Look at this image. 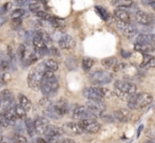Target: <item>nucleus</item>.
<instances>
[{"mask_svg":"<svg viewBox=\"0 0 155 143\" xmlns=\"http://www.w3.org/2000/svg\"><path fill=\"white\" fill-rule=\"evenodd\" d=\"M47 70V67L43 63L32 68L28 75V85L33 90H39L41 87V83L43 80V73Z\"/></svg>","mask_w":155,"mask_h":143,"instance_id":"f257e3e1","label":"nucleus"},{"mask_svg":"<svg viewBox=\"0 0 155 143\" xmlns=\"http://www.w3.org/2000/svg\"><path fill=\"white\" fill-rule=\"evenodd\" d=\"M152 96L147 92H141V93H134L130 96V99L128 100V107L130 109H141L145 108L146 106H148L149 104H151Z\"/></svg>","mask_w":155,"mask_h":143,"instance_id":"f03ea898","label":"nucleus"},{"mask_svg":"<svg viewBox=\"0 0 155 143\" xmlns=\"http://www.w3.org/2000/svg\"><path fill=\"white\" fill-rule=\"evenodd\" d=\"M112 92L108 88L102 87H88L84 89L82 94L88 100H102L104 98H108Z\"/></svg>","mask_w":155,"mask_h":143,"instance_id":"7ed1b4c3","label":"nucleus"},{"mask_svg":"<svg viewBox=\"0 0 155 143\" xmlns=\"http://www.w3.org/2000/svg\"><path fill=\"white\" fill-rule=\"evenodd\" d=\"M59 89V83L56 76H53L51 78H43L41 83L40 90L45 96L50 94H54L57 90Z\"/></svg>","mask_w":155,"mask_h":143,"instance_id":"20e7f679","label":"nucleus"},{"mask_svg":"<svg viewBox=\"0 0 155 143\" xmlns=\"http://www.w3.org/2000/svg\"><path fill=\"white\" fill-rule=\"evenodd\" d=\"M113 75L112 73L108 71H95L93 73L90 74V81L95 85H106L109 84L110 82H112Z\"/></svg>","mask_w":155,"mask_h":143,"instance_id":"39448f33","label":"nucleus"},{"mask_svg":"<svg viewBox=\"0 0 155 143\" xmlns=\"http://www.w3.org/2000/svg\"><path fill=\"white\" fill-rule=\"evenodd\" d=\"M84 131L89 134H96L100 129V125L96 122L95 119H84V120H80L78 122Z\"/></svg>","mask_w":155,"mask_h":143,"instance_id":"423d86ee","label":"nucleus"},{"mask_svg":"<svg viewBox=\"0 0 155 143\" xmlns=\"http://www.w3.org/2000/svg\"><path fill=\"white\" fill-rule=\"evenodd\" d=\"M74 119L77 120H84V119H95L96 116L94 114L88 107L84 106H78L73 110V114H72Z\"/></svg>","mask_w":155,"mask_h":143,"instance_id":"0eeeda50","label":"nucleus"},{"mask_svg":"<svg viewBox=\"0 0 155 143\" xmlns=\"http://www.w3.org/2000/svg\"><path fill=\"white\" fill-rule=\"evenodd\" d=\"M86 106L90 109L95 116H99L106 110V105L102 100H88Z\"/></svg>","mask_w":155,"mask_h":143,"instance_id":"6e6552de","label":"nucleus"},{"mask_svg":"<svg viewBox=\"0 0 155 143\" xmlns=\"http://www.w3.org/2000/svg\"><path fill=\"white\" fill-rule=\"evenodd\" d=\"M14 96H13V93L10 91V90H3L0 94V104H1L2 108L4 110L11 108V107H14Z\"/></svg>","mask_w":155,"mask_h":143,"instance_id":"1a4fd4ad","label":"nucleus"},{"mask_svg":"<svg viewBox=\"0 0 155 143\" xmlns=\"http://www.w3.org/2000/svg\"><path fill=\"white\" fill-rule=\"evenodd\" d=\"M115 88L119 91L126 92L129 94H134L136 92V86L130 82H126V81H116Z\"/></svg>","mask_w":155,"mask_h":143,"instance_id":"9d476101","label":"nucleus"},{"mask_svg":"<svg viewBox=\"0 0 155 143\" xmlns=\"http://www.w3.org/2000/svg\"><path fill=\"white\" fill-rule=\"evenodd\" d=\"M63 133L69 134V135H80V134L84 133V129L80 127V125L78 123L74 122H68L64 123L62 126Z\"/></svg>","mask_w":155,"mask_h":143,"instance_id":"9b49d317","label":"nucleus"},{"mask_svg":"<svg viewBox=\"0 0 155 143\" xmlns=\"http://www.w3.org/2000/svg\"><path fill=\"white\" fill-rule=\"evenodd\" d=\"M76 43L74 40V38L72 36L68 34H63L61 37L58 40V46H59L61 49H65V50H70L73 49L75 47Z\"/></svg>","mask_w":155,"mask_h":143,"instance_id":"f8f14e48","label":"nucleus"},{"mask_svg":"<svg viewBox=\"0 0 155 143\" xmlns=\"http://www.w3.org/2000/svg\"><path fill=\"white\" fill-rule=\"evenodd\" d=\"M63 133V129L59 128V127L57 126H50L47 128V131H45V138H48V139L50 140V141H53V140L57 139V138H59L60 136L62 135Z\"/></svg>","mask_w":155,"mask_h":143,"instance_id":"ddd939ff","label":"nucleus"},{"mask_svg":"<svg viewBox=\"0 0 155 143\" xmlns=\"http://www.w3.org/2000/svg\"><path fill=\"white\" fill-rule=\"evenodd\" d=\"M135 17H136V20L143 26H149L154 21L151 15L146 12H143V11H137L135 13Z\"/></svg>","mask_w":155,"mask_h":143,"instance_id":"4468645a","label":"nucleus"},{"mask_svg":"<svg viewBox=\"0 0 155 143\" xmlns=\"http://www.w3.org/2000/svg\"><path fill=\"white\" fill-rule=\"evenodd\" d=\"M34 124H35V131H36L37 134H45L47 128L49 127V121H48V118H45V117L37 118L34 121Z\"/></svg>","mask_w":155,"mask_h":143,"instance_id":"2eb2a0df","label":"nucleus"},{"mask_svg":"<svg viewBox=\"0 0 155 143\" xmlns=\"http://www.w3.org/2000/svg\"><path fill=\"white\" fill-rule=\"evenodd\" d=\"M117 28L124 32L127 36H132V35L136 34L137 32V29L134 27L133 25H131L130 23H123V21H119L117 23Z\"/></svg>","mask_w":155,"mask_h":143,"instance_id":"dca6fc26","label":"nucleus"},{"mask_svg":"<svg viewBox=\"0 0 155 143\" xmlns=\"http://www.w3.org/2000/svg\"><path fill=\"white\" fill-rule=\"evenodd\" d=\"M52 107H53L61 117L69 111V104H68V102L64 100H59V101H57V102L53 103Z\"/></svg>","mask_w":155,"mask_h":143,"instance_id":"f3484780","label":"nucleus"},{"mask_svg":"<svg viewBox=\"0 0 155 143\" xmlns=\"http://www.w3.org/2000/svg\"><path fill=\"white\" fill-rule=\"evenodd\" d=\"M113 117H114V119L120 121V122H128L131 118V114L129 110L119 109V110H115L114 113H113Z\"/></svg>","mask_w":155,"mask_h":143,"instance_id":"a211bd4d","label":"nucleus"},{"mask_svg":"<svg viewBox=\"0 0 155 143\" xmlns=\"http://www.w3.org/2000/svg\"><path fill=\"white\" fill-rule=\"evenodd\" d=\"M114 16L123 23H130V15L127 11L121 10V9H116L114 11Z\"/></svg>","mask_w":155,"mask_h":143,"instance_id":"6ab92c4d","label":"nucleus"},{"mask_svg":"<svg viewBox=\"0 0 155 143\" xmlns=\"http://www.w3.org/2000/svg\"><path fill=\"white\" fill-rule=\"evenodd\" d=\"M154 49V46L152 44H135L134 45V50L135 51L141 52V53H148L151 52Z\"/></svg>","mask_w":155,"mask_h":143,"instance_id":"aec40b11","label":"nucleus"},{"mask_svg":"<svg viewBox=\"0 0 155 143\" xmlns=\"http://www.w3.org/2000/svg\"><path fill=\"white\" fill-rule=\"evenodd\" d=\"M18 101H19V104H20L27 111H29V110H31V109H32L31 101H30L29 99L25 96V94H22V93L19 94V96H18Z\"/></svg>","mask_w":155,"mask_h":143,"instance_id":"412c9836","label":"nucleus"},{"mask_svg":"<svg viewBox=\"0 0 155 143\" xmlns=\"http://www.w3.org/2000/svg\"><path fill=\"white\" fill-rule=\"evenodd\" d=\"M43 116L48 119H53V120H59L61 118V116L53 107H50V108H47L45 110H43Z\"/></svg>","mask_w":155,"mask_h":143,"instance_id":"4be33fe9","label":"nucleus"},{"mask_svg":"<svg viewBox=\"0 0 155 143\" xmlns=\"http://www.w3.org/2000/svg\"><path fill=\"white\" fill-rule=\"evenodd\" d=\"M4 114H5L6 119L10 121L11 124H14V123L16 122L17 118H18L17 114H16V111H15V106L11 107V108L6 109V110H4Z\"/></svg>","mask_w":155,"mask_h":143,"instance_id":"5701e85b","label":"nucleus"},{"mask_svg":"<svg viewBox=\"0 0 155 143\" xmlns=\"http://www.w3.org/2000/svg\"><path fill=\"white\" fill-rule=\"evenodd\" d=\"M101 64L104 68H107V69H112V68L114 69L115 66L117 65V61L115 57H108V58L102 59Z\"/></svg>","mask_w":155,"mask_h":143,"instance_id":"b1692460","label":"nucleus"},{"mask_svg":"<svg viewBox=\"0 0 155 143\" xmlns=\"http://www.w3.org/2000/svg\"><path fill=\"white\" fill-rule=\"evenodd\" d=\"M137 43H139V44H152V45H153V36L150 35V34L143 33V34H140V35L137 36Z\"/></svg>","mask_w":155,"mask_h":143,"instance_id":"393cba45","label":"nucleus"},{"mask_svg":"<svg viewBox=\"0 0 155 143\" xmlns=\"http://www.w3.org/2000/svg\"><path fill=\"white\" fill-rule=\"evenodd\" d=\"M43 64L45 65L47 69L52 70V71H56V70H58V68H59V65H58V63L55 61V59H53V58L45 59V61H43Z\"/></svg>","mask_w":155,"mask_h":143,"instance_id":"a878e982","label":"nucleus"},{"mask_svg":"<svg viewBox=\"0 0 155 143\" xmlns=\"http://www.w3.org/2000/svg\"><path fill=\"white\" fill-rule=\"evenodd\" d=\"M32 43H33V45H34L35 48H47V44L45 43V40H43V39L41 38L38 34H36V35L33 36Z\"/></svg>","mask_w":155,"mask_h":143,"instance_id":"bb28decb","label":"nucleus"},{"mask_svg":"<svg viewBox=\"0 0 155 143\" xmlns=\"http://www.w3.org/2000/svg\"><path fill=\"white\" fill-rule=\"evenodd\" d=\"M25 127H27V131H28V133H29V135L31 136V137H33V136H34V134L36 133V131H35L34 121H32L31 119L27 118V119H25Z\"/></svg>","mask_w":155,"mask_h":143,"instance_id":"cd10ccee","label":"nucleus"},{"mask_svg":"<svg viewBox=\"0 0 155 143\" xmlns=\"http://www.w3.org/2000/svg\"><path fill=\"white\" fill-rule=\"evenodd\" d=\"M133 0H116V1H113V4L115 6H118V8H130L133 5Z\"/></svg>","mask_w":155,"mask_h":143,"instance_id":"c85d7f7f","label":"nucleus"},{"mask_svg":"<svg viewBox=\"0 0 155 143\" xmlns=\"http://www.w3.org/2000/svg\"><path fill=\"white\" fill-rule=\"evenodd\" d=\"M15 111H16V114H17V117H18L19 119H22V120H23V119L27 118V113H28V111L25 110V109L23 108L20 104L15 105Z\"/></svg>","mask_w":155,"mask_h":143,"instance_id":"c756f323","label":"nucleus"},{"mask_svg":"<svg viewBox=\"0 0 155 143\" xmlns=\"http://www.w3.org/2000/svg\"><path fill=\"white\" fill-rule=\"evenodd\" d=\"M141 66H148V67L155 68V57L151 55H146L143 57V61Z\"/></svg>","mask_w":155,"mask_h":143,"instance_id":"7c9ffc66","label":"nucleus"},{"mask_svg":"<svg viewBox=\"0 0 155 143\" xmlns=\"http://www.w3.org/2000/svg\"><path fill=\"white\" fill-rule=\"evenodd\" d=\"M94 65V61L90 57H84L82 59V68H84V71H89V70L92 68V66Z\"/></svg>","mask_w":155,"mask_h":143,"instance_id":"2f4dec72","label":"nucleus"},{"mask_svg":"<svg viewBox=\"0 0 155 143\" xmlns=\"http://www.w3.org/2000/svg\"><path fill=\"white\" fill-rule=\"evenodd\" d=\"M95 11L97 12V14L99 15V17L101 19H104V20H107V19H108L109 14H108V12H107V11L104 10V8L97 5V6H95Z\"/></svg>","mask_w":155,"mask_h":143,"instance_id":"473e14b6","label":"nucleus"},{"mask_svg":"<svg viewBox=\"0 0 155 143\" xmlns=\"http://www.w3.org/2000/svg\"><path fill=\"white\" fill-rule=\"evenodd\" d=\"M29 9L31 12H34V13H37L39 12V11H42L41 9H42V5H41L40 2H31V3L29 4Z\"/></svg>","mask_w":155,"mask_h":143,"instance_id":"72a5a7b5","label":"nucleus"},{"mask_svg":"<svg viewBox=\"0 0 155 143\" xmlns=\"http://www.w3.org/2000/svg\"><path fill=\"white\" fill-rule=\"evenodd\" d=\"M22 26V18H12V21H11V27L14 30H18V29L21 28Z\"/></svg>","mask_w":155,"mask_h":143,"instance_id":"f704fd0d","label":"nucleus"},{"mask_svg":"<svg viewBox=\"0 0 155 143\" xmlns=\"http://www.w3.org/2000/svg\"><path fill=\"white\" fill-rule=\"evenodd\" d=\"M37 34L39 35V36L41 37V38L43 39V40H45V43L47 44H49V45H51L52 43H53V40H52V38H51V36H50L49 34H48L47 32H42V31H38V32H37Z\"/></svg>","mask_w":155,"mask_h":143,"instance_id":"c9c22d12","label":"nucleus"},{"mask_svg":"<svg viewBox=\"0 0 155 143\" xmlns=\"http://www.w3.org/2000/svg\"><path fill=\"white\" fill-rule=\"evenodd\" d=\"M49 23L52 25V27H54V28H57V29H61L63 27V23H62V21L60 20V19H58V18H56V17H53L52 16V18L49 20Z\"/></svg>","mask_w":155,"mask_h":143,"instance_id":"e433bc0d","label":"nucleus"},{"mask_svg":"<svg viewBox=\"0 0 155 143\" xmlns=\"http://www.w3.org/2000/svg\"><path fill=\"white\" fill-rule=\"evenodd\" d=\"M25 14V11L23 10V9H16V10H14L12 13H11V17L12 18H22V16Z\"/></svg>","mask_w":155,"mask_h":143,"instance_id":"4c0bfd02","label":"nucleus"},{"mask_svg":"<svg viewBox=\"0 0 155 143\" xmlns=\"http://www.w3.org/2000/svg\"><path fill=\"white\" fill-rule=\"evenodd\" d=\"M12 141H13V143H28L27 138H25V136H21V135L13 136Z\"/></svg>","mask_w":155,"mask_h":143,"instance_id":"58836bf2","label":"nucleus"},{"mask_svg":"<svg viewBox=\"0 0 155 143\" xmlns=\"http://www.w3.org/2000/svg\"><path fill=\"white\" fill-rule=\"evenodd\" d=\"M11 59H6V57L3 59V61L0 63V70H2V71H6V70H8V68L11 67Z\"/></svg>","mask_w":155,"mask_h":143,"instance_id":"ea45409f","label":"nucleus"},{"mask_svg":"<svg viewBox=\"0 0 155 143\" xmlns=\"http://www.w3.org/2000/svg\"><path fill=\"white\" fill-rule=\"evenodd\" d=\"M39 104H40L41 106L45 107V108L47 109V108H50V107H52L53 103H52L51 101H50L49 99L47 98V96H45V98H42L40 101H39Z\"/></svg>","mask_w":155,"mask_h":143,"instance_id":"a19ab883","label":"nucleus"},{"mask_svg":"<svg viewBox=\"0 0 155 143\" xmlns=\"http://www.w3.org/2000/svg\"><path fill=\"white\" fill-rule=\"evenodd\" d=\"M17 53H18V57H19V58H20L21 61H23V58H25V55H27V49H25V46H23V45L19 46Z\"/></svg>","mask_w":155,"mask_h":143,"instance_id":"79ce46f5","label":"nucleus"},{"mask_svg":"<svg viewBox=\"0 0 155 143\" xmlns=\"http://www.w3.org/2000/svg\"><path fill=\"white\" fill-rule=\"evenodd\" d=\"M65 64H67V66H68L69 69H75L76 66H77V61H76L75 57H69Z\"/></svg>","mask_w":155,"mask_h":143,"instance_id":"37998d69","label":"nucleus"},{"mask_svg":"<svg viewBox=\"0 0 155 143\" xmlns=\"http://www.w3.org/2000/svg\"><path fill=\"white\" fill-rule=\"evenodd\" d=\"M37 17H39L40 19H42V20H48L49 21L50 19L52 18V16L50 14H48L47 12H43V11H39V12L36 13Z\"/></svg>","mask_w":155,"mask_h":143,"instance_id":"c03bdc74","label":"nucleus"},{"mask_svg":"<svg viewBox=\"0 0 155 143\" xmlns=\"http://www.w3.org/2000/svg\"><path fill=\"white\" fill-rule=\"evenodd\" d=\"M0 125L3 127H8L11 125L10 121L6 119V117L4 113H0Z\"/></svg>","mask_w":155,"mask_h":143,"instance_id":"a18cd8bd","label":"nucleus"},{"mask_svg":"<svg viewBox=\"0 0 155 143\" xmlns=\"http://www.w3.org/2000/svg\"><path fill=\"white\" fill-rule=\"evenodd\" d=\"M12 8V3L11 2H6L5 4H3L2 6H0V16L3 14H5L10 9Z\"/></svg>","mask_w":155,"mask_h":143,"instance_id":"49530a36","label":"nucleus"},{"mask_svg":"<svg viewBox=\"0 0 155 143\" xmlns=\"http://www.w3.org/2000/svg\"><path fill=\"white\" fill-rule=\"evenodd\" d=\"M146 34H150V35H152V36H155V21H153L151 25L148 26L147 33H146Z\"/></svg>","mask_w":155,"mask_h":143,"instance_id":"de8ad7c7","label":"nucleus"},{"mask_svg":"<svg viewBox=\"0 0 155 143\" xmlns=\"http://www.w3.org/2000/svg\"><path fill=\"white\" fill-rule=\"evenodd\" d=\"M30 0H15V4L18 6H25Z\"/></svg>","mask_w":155,"mask_h":143,"instance_id":"09e8293b","label":"nucleus"},{"mask_svg":"<svg viewBox=\"0 0 155 143\" xmlns=\"http://www.w3.org/2000/svg\"><path fill=\"white\" fill-rule=\"evenodd\" d=\"M49 53L53 54V55H55V56H59L60 55V53L58 52V50L56 49V48H54V47H52L51 49H49Z\"/></svg>","mask_w":155,"mask_h":143,"instance_id":"8fccbe9b","label":"nucleus"},{"mask_svg":"<svg viewBox=\"0 0 155 143\" xmlns=\"http://www.w3.org/2000/svg\"><path fill=\"white\" fill-rule=\"evenodd\" d=\"M37 143H51V141H50L48 138H43V137H39L37 138Z\"/></svg>","mask_w":155,"mask_h":143,"instance_id":"3c124183","label":"nucleus"},{"mask_svg":"<svg viewBox=\"0 0 155 143\" xmlns=\"http://www.w3.org/2000/svg\"><path fill=\"white\" fill-rule=\"evenodd\" d=\"M141 2L146 5H152L153 3H155V0H141Z\"/></svg>","mask_w":155,"mask_h":143,"instance_id":"603ef678","label":"nucleus"},{"mask_svg":"<svg viewBox=\"0 0 155 143\" xmlns=\"http://www.w3.org/2000/svg\"><path fill=\"white\" fill-rule=\"evenodd\" d=\"M2 78H3V82L4 83H8V81L11 80V76H10V74H8V73H4Z\"/></svg>","mask_w":155,"mask_h":143,"instance_id":"864d4df0","label":"nucleus"},{"mask_svg":"<svg viewBox=\"0 0 155 143\" xmlns=\"http://www.w3.org/2000/svg\"><path fill=\"white\" fill-rule=\"evenodd\" d=\"M57 143H74V141L72 139H61L60 141H58Z\"/></svg>","mask_w":155,"mask_h":143,"instance_id":"5fc2aeb1","label":"nucleus"},{"mask_svg":"<svg viewBox=\"0 0 155 143\" xmlns=\"http://www.w3.org/2000/svg\"><path fill=\"white\" fill-rule=\"evenodd\" d=\"M4 58H5V54H4L2 51H0V63H1Z\"/></svg>","mask_w":155,"mask_h":143,"instance_id":"6e6d98bb","label":"nucleus"},{"mask_svg":"<svg viewBox=\"0 0 155 143\" xmlns=\"http://www.w3.org/2000/svg\"><path fill=\"white\" fill-rule=\"evenodd\" d=\"M121 53H123V55L124 57H129V56H130V53H127V52H124V51H123Z\"/></svg>","mask_w":155,"mask_h":143,"instance_id":"4d7b16f0","label":"nucleus"},{"mask_svg":"<svg viewBox=\"0 0 155 143\" xmlns=\"http://www.w3.org/2000/svg\"><path fill=\"white\" fill-rule=\"evenodd\" d=\"M2 140H3V137H2V136H1V135H0V143H1V142H2Z\"/></svg>","mask_w":155,"mask_h":143,"instance_id":"13d9d810","label":"nucleus"},{"mask_svg":"<svg viewBox=\"0 0 155 143\" xmlns=\"http://www.w3.org/2000/svg\"><path fill=\"white\" fill-rule=\"evenodd\" d=\"M151 6H152V9H153V10L155 11V3H153V4H152Z\"/></svg>","mask_w":155,"mask_h":143,"instance_id":"bf43d9fd","label":"nucleus"},{"mask_svg":"<svg viewBox=\"0 0 155 143\" xmlns=\"http://www.w3.org/2000/svg\"><path fill=\"white\" fill-rule=\"evenodd\" d=\"M1 143H5V142H1Z\"/></svg>","mask_w":155,"mask_h":143,"instance_id":"052dcab7","label":"nucleus"},{"mask_svg":"<svg viewBox=\"0 0 155 143\" xmlns=\"http://www.w3.org/2000/svg\"><path fill=\"white\" fill-rule=\"evenodd\" d=\"M148 143H151V142H148Z\"/></svg>","mask_w":155,"mask_h":143,"instance_id":"680f3d73","label":"nucleus"},{"mask_svg":"<svg viewBox=\"0 0 155 143\" xmlns=\"http://www.w3.org/2000/svg\"><path fill=\"white\" fill-rule=\"evenodd\" d=\"M114 1H116V0H114Z\"/></svg>","mask_w":155,"mask_h":143,"instance_id":"e2e57ef3","label":"nucleus"},{"mask_svg":"<svg viewBox=\"0 0 155 143\" xmlns=\"http://www.w3.org/2000/svg\"><path fill=\"white\" fill-rule=\"evenodd\" d=\"M74 143H76V142H74Z\"/></svg>","mask_w":155,"mask_h":143,"instance_id":"0e129e2a","label":"nucleus"}]
</instances>
